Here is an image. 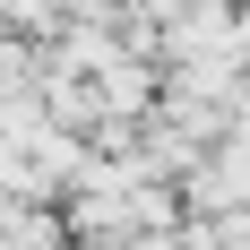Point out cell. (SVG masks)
I'll list each match as a JSON object with an SVG mask.
<instances>
[{
    "instance_id": "6da1fadb",
    "label": "cell",
    "mask_w": 250,
    "mask_h": 250,
    "mask_svg": "<svg viewBox=\"0 0 250 250\" xmlns=\"http://www.w3.org/2000/svg\"><path fill=\"white\" fill-rule=\"evenodd\" d=\"M52 250H86V242H52Z\"/></svg>"
}]
</instances>
